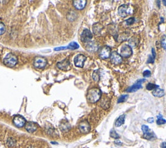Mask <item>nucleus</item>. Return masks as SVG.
<instances>
[{
  "label": "nucleus",
  "instance_id": "nucleus-25",
  "mask_svg": "<svg viewBox=\"0 0 166 148\" xmlns=\"http://www.w3.org/2000/svg\"><path fill=\"white\" fill-rule=\"evenodd\" d=\"M110 137H112V138H114V139H116V140H117L118 138H119V135H118L116 132H115L114 129H112V130L110 131Z\"/></svg>",
  "mask_w": 166,
  "mask_h": 148
},
{
  "label": "nucleus",
  "instance_id": "nucleus-24",
  "mask_svg": "<svg viewBox=\"0 0 166 148\" xmlns=\"http://www.w3.org/2000/svg\"><path fill=\"white\" fill-rule=\"evenodd\" d=\"M79 47V45L77 43L75 42H72L69 44V45L67 47V48L70 49H78Z\"/></svg>",
  "mask_w": 166,
  "mask_h": 148
},
{
  "label": "nucleus",
  "instance_id": "nucleus-29",
  "mask_svg": "<svg viewBox=\"0 0 166 148\" xmlns=\"http://www.w3.org/2000/svg\"><path fill=\"white\" fill-rule=\"evenodd\" d=\"M6 31V28L5 25L3 24V23L0 22V35H3Z\"/></svg>",
  "mask_w": 166,
  "mask_h": 148
},
{
  "label": "nucleus",
  "instance_id": "nucleus-6",
  "mask_svg": "<svg viewBox=\"0 0 166 148\" xmlns=\"http://www.w3.org/2000/svg\"><path fill=\"white\" fill-rule=\"evenodd\" d=\"M120 54H121V57L122 56L125 58L129 57L131 56L132 54H133V49H132V47L130 45L126 44L122 45Z\"/></svg>",
  "mask_w": 166,
  "mask_h": 148
},
{
  "label": "nucleus",
  "instance_id": "nucleus-1",
  "mask_svg": "<svg viewBox=\"0 0 166 148\" xmlns=\"http://www.w3.org/2000/svg\"><path fill=\"white\" fill-rule=\"evenodd\" d=\"M101 91L97 88H92L88 91L86 97L90 103H95L101 99Z\"/></svg>",
  "mask_w": 166,
  "mask_h": 148
},
{
  "label": "nucleus",
  "instance_id": "nucleus-21",
  "mask_svg": "<svg viewBox=\"0 0 166 148\" xmlns=\"http://www.w3.org/2000/svg\"><path fill=\"white\" fill-rule=\"evenodd\" d=\"M143 138L146 140H154V138H156V136L153 133H149V132H147V133H144Z\"/></svg>",
  "mask_w": 166,
  "mask_h": 148
},
{
  "label": "nucleus",
  "instance_id": "nucleus-2",
  "mask_svg": "<svg viewBox=\"0 0 166 148\" xmlns=\"http://www.w3.org/2000/svg\"><path fill=\"white\" fill-rule=\"evenodd\" d=\"M133 12V7L129 4L122 5L118 8V14L122 18H125L128 15H131Z\"/></svg>",
  "mask_w": 166,
  "mask_h": 148
},
{
  "label": "nucleus",
  "instance_id": "nucleus-28",
  "mask_svg": "<svg viewBox=\"0 0 166 148\" xmlns=\"http://www.w3.org/2000/svg\"><path fill=\"white\" fill-rule=\"evenodd\" d=\"M158 86H159L154 85V84L153 83H148V85H147L146 88H147V90H153L155 89L156 88H157Z\"/></svg>",
  "mask_w": 166,
  "mask_h": 148
},
{
  "label": "nucleus",
  "instance_id": "nucleus-17",
  "mask_svg": "<svg viewBox=\"0 0 166 148\" xmlns=\"http://www.w3.org/2000/svg\"><path fill=\"white\" fill-rule=\"evenodd\" d=\"M103 29V26L100 24V23H96V24H94L92 27V30L94 32V35L97 36H99L100 34L101 33L102 29Z\"/></svg>",
  "mask_w": 166,
  "mask_h": 148
},
{
  "label": "nucleus",
  "instance_id": "nucleus-13",
  "mask_svg": "<svg viewBox=\"0 0 166 148\" xmlns=\"http://www.w3.org/2000/svg\"><path fill=\"white\" fill-rule=\"evenodd\" d=\"M85 48L88 51L93 53V52L97 51V49H98V45L94 41L90 40L89 42H86Z\"/></svg>",
  "mask_w": 166,
  "mask_h": 148
},
{
  "label": "nucleus",
  "instance_id": "nucleus-31",
  "mask_svg": "<svg viewBox=\"0 0 166 148\" xmlns=\"http://www.w3.org/2000/svg\"><path fill=\"white\" fill-rule=\"evenodd\" d=\"M7 144L9 147H13L15 145V140L13 138H9L7 140Z\"/></svg>",
  "mask_w": 166,
  "mask_h": 148
},
{
  "label": "nucleus",
  "instance_id": "nucleus-11",
  "mask_svg": "<svg viewBox=\"0 0 166 148\" xmlns=\"http://www.w3.org/2000/svg\"><path fill=\"white\" fill-rule=\"evenodd\" d=\"M92 33H91V31L88 29H86L83 31L81 35V39L82 42H88L91 40L92 38Z\"/></svg>",
  "mask_w": 166,
  "mask_h": 148
},
{
  "label": "nucleus",
  "instance_id": "nucleus-38",
  "mask_svg": "<svg viewBox=\"0 0 166 148\" xmlns=\"http://www.w3.org/2000/svg\"><path fill=\"white\" fill-rule=\"evenodd\" d=\"M67 49V47H57V48H55L54 50H56V51H59V50H62V49Z\"/></svg>",
  "mask_w": 166,
  "mask_h": 148
},
{
  "label": "nucleus",
  "instance_id": "nucleus-39",
  "mask_svg": "<svg viewBox=\"0 0 166 148\" xmlns=\"http://www.w3.org/2000/svg\"><path fill=\"white\" fill-rule=\"evenodd\" d=\"M160 147L162 148H166V142H162V144H160Z\"/></svg>",
  "mask_w": 166,
  "mask_h": 148
},
{
  "label": "nucleus",
  "instance_id": "nucleus-3",
  "mask_svg": "<svg viewBox=\"0 0 166 148\" xmlns=\"http://www.w3.org/2000/svg\"><path fill=\"white\" fill-rule=\"evenodd\" d=\"M18 59L16 55L12 53H9L4 59V64L8 67H14L16 65Z\"/></svg>",
  "mask_w": 166,
  "mask_h": 148
},
{
  "label": "nucleus",
  "instance_id": "nucleus-18",
  "mask_svg": "<svg viewBox=\"0 0 166 148\" xmlns=\"http://www.w3.org/2000/svg\"><path fill=\"white\" fill-rule=\"evenodd\" d=\"M26 129L29 133H34L37 129V125L34 122H27L26 125Z\"/></svg>",
  "mask_w": 166,
  "mask_h": 148
},
{
  "label": "nucleus",
  "instance_id": "nucleus-37",
  "mask_svg": "<svg viewBox=\"0 0 166 148\" xmlns=\"http://www.w3.org/2000/svg\"><path fill=\"white\" fill-rule=\"evenodd\" d=\"M147 122L149 123V124H153L154 122V118H149L147 119Z\"/></svg>",
  "mask_w": 166,
  "mask_h": 148
},
{
  "label": "nucleus",
  "instance_id": "nucleus-35",
  "mask_svg": "<svg viewBox=\"0 0 166 148\" xmlns=\"http://www.w3.org/2000/svg\"><path fill=\"white\" fill-rule=\"evenodd\" d=\"M154 59H155V57H154L153 55H149L148 61H147V62L148 63H153L154 61Z\"/></svg>",
  "mask_w": 166,
  "mask_h": 148
},
{
  "label": "nucleus",
  "instance_id": "nucleus-15",
  "mask_svg": "<svg viewBox=\"0 0 166 148\" xmlns=\"http://www.w3.org/2000/svg\"><path fill=\"white\" fill-rule=\"evenodd\" d=\"M87 1L86 0H75L73 1L74 7L77 10H83L86 7Z\"/></svg>",
  "mask_w": 166,
  "mask_h": 148
},
{
  "label": "nucleus",
  "instance_id": "nucleus-19",
  "mask_svg": "<svg viewBox=\"0 0 166 148\" xmlns=\"http://www.w3.org/2000/svg\"><path fill=\"white\" fill-rule=\"evenodd\" d=\"M164 94H165L164 91H163V90L159 88V86H158L157 88H156L155 89L153 90V95H154V96L157 97H161L163 96Z\"/></svg>",
  "mask_w": 166,
  "mask_h": 148
},
{
  "label": "nucleus",
  "instance_id": "nucleus-41",
  "mask_svg": "<svg viewBox=\"0 0 166 148\" xmlns=\"http://www.w3.org/2000/svg\"><path fill=\"white\" fill-rule=\"evenodd\" d=\"M163 3L164 5L166 6V0H164V1H163Z\"/></svg>",
  "mask_w": 166,
  "mask_h": 148
},
{
  "label": "nucleus",
  "instance_id": "nucleus-14",
  "mask_svg": "<svg viewBox=\"0 0 166 148\" xmlns=\"http://www.w3.org/2000/svg\"><path fill=\"white\" fill-rule=\"evenodd\" d=\"M111 62L114 64H119L122 62V57L116 51H114L110 55Z\"/></svg>",
  "mask_w": 166,
  "mask_h": 148
},
{
  "label": "nucleus",
  "instance_id": "nucleus-26",
  "mask_svg": "<svg viewBox=\"0 0 166 148\" xmlns=\"http://www.w3.org/2000/svg\"><path fill=\"white\" fill-rule=\"evenodd\" d=\"M69 16L70 17L68 18V19H69V20H70V21H73V20H75L77 18V14L72 11L70 12V14H68V16Z\"/></svg>",
  "mask_w": 166,
  "mask_h": 148
},
{
  "label": "nucleus",
  "instance_id": "nucleus-5",
  "mask_svg": "<svg viewBox=\"0 0 166 148\" xmlns=\"http://www.w3.org/2000/svg\"><path fill=\"white\" fill-rule=\"evenodd\" d=\"M111 48L107 45L102 47L99 51V57L102 59H106L110 57Z\"/></svg>",
  "mask_w": 166,
  "mask_h": 148
},
{
  "label": "nucleus",
  "instance_id": "nucleus-16",
  "mask_svg": "<svg viewBox=\"0 0 166 148\" xmlns=\"http://www.w3.org/2000/svg\"><path fill=\"white\" fill-rule=\"evenodd\" d=\"M100 105L104 109H108L110 107V100L108 97L104 96L101 99V103Z\"/></svg>",
  "mask_w": 166,
  "mask_h": 148
},
{
  "label": "nucleus",
  "instance_id": "nucleus-9",
  "mask_svg": "<svg viewBox=\"0 0 166 148\" xmlns=\"http://www.w3.org/2000/svg\"><path fill=\"white\" fill-rule=\"evenodd\" d=\"M79 129L82 133H89L90 129H91V126L89 123L86 120L85 121L81 122L79 125Z\"/></svg>",
  "mask_w": 166,
  "mask_h": 148
},
{
  "label": "nucleus",
  "instance_id": "nucleus-8",
  "mask_svg": "<svg viewBox=\"0 0 166 148\" xmlns=\"http://www.w3.org/2000/svg\"><path fill=\"white\" fill-rule=\"evenodd\" d=\"M86 60V56L82 54H79L75 57L74 59V63L75 65L77 67L79 68H83L85 64V62Z\"/></svg>",
  "mask_w": 166,
  "mask_h": 148
},
{
  "label": "nucleus",
  "instance_id": "nucleus-30",
  "mask_svg": "<svg viewBox=\"0 0 166 148\" xmlns=\"http://www.w3.org/2000/svg\"><path fill=\"white\" fill-rule=\"evenodd\" d=\"M161 45L163 49H166V35H163L161 39Z\"/></svg>",
  "mask_w": 166,
  "mask_h": 148
},
{
  "label": "nucleus",
  "instance_id": "nucleus-36",
  "mask_svg": "<svg viewBox=\"0 0 166 148\" xmlns=\"http://www.w3.org/2000/svg\"><path fill=\"white\" fill-rule=\"evenodd\" d=\"M114 144H115V145H123V143L121 142H120V141L119 140H115V141H114Z\"/></svg>",
  "mask_w": 166,
  "mask_h": 148
},
{
  "label": "nucleus",
  "instance_id": "nucleus-12",
  "mask_svg": "<svg viewBox=\"0 0 166 148\" xmlns=\"http://www.w3.org/2000/svg\"><path fill=\"white\" fill-rule=\"evenodd\" d=\"M145 79H140L138 80L136 83L133 85L131 87H129L128 89H127V92H135L136 91L141 89L142 88V83H144V81H145Z\"/></svg>",
  "mask_w": 166,
  "mask_h": 148
},
{
  "label": "nucleus",
  "instance_id": "nucleus-34",
  "mask_svg": "<svg viewBox=\"0 0 166 148\" xmlns=\"http://www.w3.org/2000/svg\"><path fill=\"white\" fill-rule=\"evenodd\" d=\"M143 75H144V76L145 77H149L151 76V73L149 70H145V71H144V73H143Z\"/></svg>",
  "mask_w": 166,
  "mask_h": 148
},
{
  "label": "nucleus",
  "instance_id": "nucleus-22",
  "mask_svg": "<svg viewBox=\"0 0 166 148\" xmlns=\"http://www.w3.org/2000/svg\"><path fill=\"white\" fill-rule=\"evenodd\" d=\"M92 78L95 81L98 82L100 80V74L98 70H95L92 74Z\"/></svg>",
  "mask_w": 166,
  "mask_h": 148
},
{
  "label": "nucleus",
  "instance_id": "nucleus-4",
  "mask_svg": "<svg viewBox=\"0 0 166 148\" xmlns=\"http://www.w3.org/2000/svg\"><path fill=\"white\" fill-rule=\"evenodd\" d=\"M33 64L34 66L38 69H44L47 65V60L44 57H37L34 60Z\"/></svg>",
  "mask_w": 166,
  "mask_h": 148
},
{
  "label": "nucleus",
  "instance_id": "nucleus-32",
  "mask_svg": "<svg viewBox=\"0 0 166 148\" xmlns=\"http://www.w3.org/2000/svg\"><path fill=\"white\" fill-rule=\"evenodd\" d=\"M135 21V18H129L128 20H126V23L127 25H129V26H130V25H132L133 24H134V22Z\"/></svg>",
  "mask_w": 166,
  "mask_h": 148
},
{
  "label": "nucleus",
  "instance_id": "nucleus-10",
  "mask_svg": "<svg viewBox=\"0 0 166 148\" xmlns=\"http://www.w3.org/2000/svg\"><path fill=\"white\" fill-rule=\"evenodd\" d=\"M13 122L14 125L18 127H22L26 124V120L22 116H16L13 119Z\"/></svg>",
  "mask_w": 166,
  "mask_h": 148
},
{
  "label": "nucleus",
  "instance_id": "nucleus-23",
  "mask_svg": "<svg viewBox=\"0 0 166 148\" xmlns=\"http://www.w3.org/2000/svg\"><path fill=\"white\" fill-rule=\"evenodd\" d=\"M157 118H158V119H157V121H156V124H157V125L160 126V125L166 124V120L165 119H163L162 116V115L160 114L159 116H158Z\"/></svg>",
  "mask_w": 166,
  "mask_h": 148
},
{
  "label": "nucleus",
  "instance_id": "nucleus-33",
  "mask_svg": "<svg viewBox=\"0 0 166 148\" xmlns=\"http://www.w3.org/2000/svg\"><path fill=\"white\" fill-rule=\"evenodd\" d=\"M142 130L144 132V133H146L147 132H149V127L146 126V125H143L142 126Z\"/></svg>",
  "mask_w": 166,
  "mask_h": 148
},
{
  "label": "nucleus",
  "instance_id": "nucleus-27",
  "mask_svg": "<svg viewBox=\"0 0 166 148\" xmlns=\"http://www.w3.org/2000/svg\"><path fill=\"white\" fill-rule=\"evenodd\" d=\"M128 95H122L119 97V99L117 100V103H123V102H125L128 98Z\"/></svg>",
  "mask_w": 166,
  "mask_h": 148
},
{
  "label": "nucleus",
  "instance_id": "nucleus-40",
  "mask_svg": "<svg viewBox=\"0 0 166 148\" xmlns=\"http://www.w3.org/2000/svg\"><path fill=\"white\" fill-rule=\"evenodd\" d=\"M152 54H153V56L154 57H156V53H155V50H154V48H152Z\"/></svg>",
  "mask_w": 166,
  "mask_h": 148
},
{
  "label": "nucleus",
  "instance_id": "nucleus-7",
  "mask_svg": "<svg viewBox=\"0 0 166 148\" xmlns=\"http://www.w3.org/2000/svg\"><path fill=\"white\" fill-rule=\"evenodd\" d=\"M56 66H57L58 68L62 71H68L71 69V63L67 59H64L63 61L58 62Z\"/></svg>",
  "mask_w": 166,
  "mask_h": 148
},
{
  "label": "nucleus",
  "instance_id": "nucleus-20",
  "mask_svg": "<svg viewBox=\"0 0 166 148\" xmlns=\"http://www.w3.org/2000/svg\"><path fill=\"white\" fill-rule=\"evenodd\" d=\"M125 115L123 114L117 118L116 121H115V127H119L120 126H121L125 123Z\"/></svg>",
  "mask_w": 166,
  "mask_h": 148
}]
</instances>
